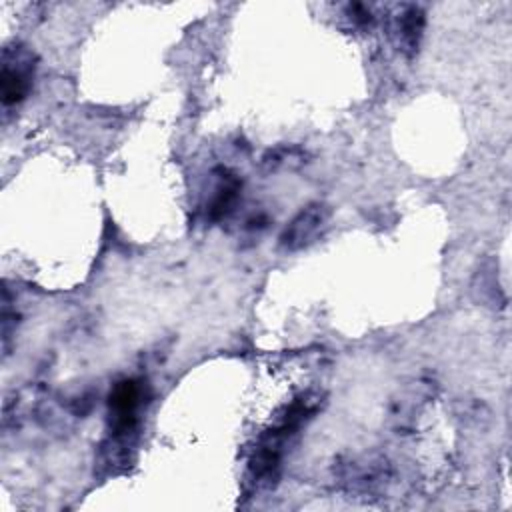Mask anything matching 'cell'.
I'll return each mask as SVG.
<instances>
[{
    "instance_id": "1",
    "label": "cell",
    "mask_w": 512,
    "mask_h": 512,
    "mask_svg": "<svg viewBox=\"0 0 512 512\" xmlns=\"http://www.w3.org/2000/svg\"><path fill=\"white\" fill-rule=\"evenodd\" d=\"M34 54L22 46V44H12L6 46L2 52V72H0V94H2V104L16 106L22 102L34 80Z\"/></svg>"
},
{
    "instance_id": "2",
    "label": "cell",
    "mask_w": 512,
    "mask_h": 512,
    "mask_svg": "<svg viewBox=\"0 0 512 512\" xmlns=\"http://www.w3.org/2000/svg\"><path fill=\"white\" fill-rule=\"evenodd\" d=\"M328 218H330V208L326 204H320V202L308 204L284 228L280 236V246L288 252H296L310 246L326 228Z\"/></svg>"
},
{
    "instance_id": "3",
    "label": "cell",
    "mask_w": 512,
    "mask_h": 512,
    "mask_svg": "<svg viewBox=\"0 0 512 512\" xmlns=\"http://www.w3.org/2000/svg\"><path fill=\"white\" fill-rule=\"evenodd\" d=\"M142 400V388L136 380H120L108 398L110 420L114 428V438H128L136 428V412Z\"/></svg>"
},
{
    "instance_id": "4",
    "label": "cell",
    "mask_w": 512,
    "mask_h": 512,
    "mask_svg": "<svg viewBox=\"0 0 512 512\" xmlns=\"http://www.w3.org/2000/svg\"><path fill=\"white\" fill-rule=\"evenodd\" d=\"M422 30H424V12L420 6H406L400 16L396 18V38H398V46L404 54L412 56L414 52H418L420 46V38H422Z\"/></svg>"
},
{
    "instance_id": "5",
    "label": "cell",
    "mask_w": 512,
    "mask_h": 512,
    "mask_svg": "<svg viewBox=\"0 0 512 512\" xmlns=\"http://www.w3.org/2000/svg\"><path fill=\"white\" fill-rule=\"evenodd\" d=\"M242 188V182L230 174V172H222V176L218 178L216 186H214V194L208 202V216L210 220H222L224 216H228L238 200V192Z\"/></svg>"
}]
</instances>
